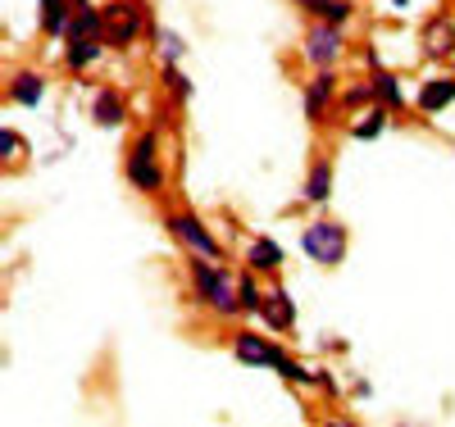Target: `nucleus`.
I'll return each mask as SVG.
<instances>
[{"label": "nucleus", "instance_id": "nucleus-27", "mask_svg": "<svg viewBox=\"0 0 455 427\" xmlns=\"http://www.w3.org/2000/svg\"><path fill=\"white\" fill-rule=\"evenodd\" d=\"M392 5H410V0H392Z\"/></svg>", "mask_w": 455, "mask_h": 427}, {"label": "nucleus", "instance_id": "nucleus-5", "mask_svg": "<svg viewBox=\"0 0 455 427\" xmlns=\"http://www.w3.org/2000/svg\"><path fill=\"white\" fill-rule=\"evenodd\" d=\"M169 227H173V237H178L182 246H192L201 259H219V241L210 237V232H205L192 214H173V218H169Z\"/></svg>", "mask_w": 455, "mask_h": 427}, {"label": "nucleus", "instance_id": "nucleus-28", "mask_svg": "<svg viewBox=\"0 0 455 427\" xmlns=\"http://www.w3.org/2000/svg\"><path fill=\"white\" fill-rule=\"evenodd\" d=\"M78 5H87V0H78Z\"/></svg>", "mask_w": 455, "mask_h": 427}, {"label": "nucleus", "instance_id": "nucleus-8", "mask_svg": "<svg viewBox=\"0 0 455 427\" xmlns=\"http://www.w3.org/2000/svg\"><path fill=\"white\" fill-rule=\"evenodd\" d=\"M264 323L269 328H278V332H287L291 323H296V309H291V300H287V291H269V300H264Z\"/></svg>", "mask_w": 455, "mask_h": 427}, {"label": "nucleus", "instance_id": "nucleus-12", "mask_svg": "<svg viewBox=\"0 0 455 427\" xmlns=\"http://www.w3.org/2000/svg\"><path fill=\"white\" fill-rule=\"evenodd\" d=\"M92 119H96L100 128H119V123H124V100H119V91H100Z\"/></svg>", "mask_w": 455, "mask_h": 427}, {"label": "nucleus", "instance_id": "nucleus-18", "mask_svg": "<svg viewBox=\"0 0 455 427\" xmlns=\"http://www.w3.org/2000/svg\"><path fill=\"white\" fill-rule=\"evenodd\" d=\"M96 55H100V36H78L68 46V68H87V64H96Z\"/></svg>", "mask_w": 455, "mask_h": 427}, {"label": "nucleus", "instance_id": "nucleus-26", "mask_svg": "<svg viewBox=\"0 0 455 427\" xmlns=\"http://www.w3.org/2000/svg\"><path fill=\"white\" fill-rule=\"evenodd\" d=\"M369 96H373V87H351V91H347V105H364Z\"/></svg>", "mask_w": 455, "mask_h": 427}, {"label": "nucleus", "instance_id": "nucleus-4", "mask_svg": "<svg viewBox=\"0 0 455 427\" xmlns=\"http://www.w3.org/2000/svg\"><path fill=\"white\" fill-rule=\"evenodd\" d=\"M306 59L319 64V68H332L341 59V32L337 23H315L310 36H306Z\"/></svg>", "mask_w": 455, "mask_h": 427}, {"label": "nucleus", "instance_id": "nucleus-2", "mask_svg": "<svg viewBox=\"0 0 455 427\" xmlns=\"http://www.w3.org/2000/svg\"><path fill=\"white\" fill-rule=\"evenodd\" d=\"M300 250H306L315 264H341V255H347V227L341 223H310L306 237H300Z\"/></svg>", "mask_w": 455, "mask_h": 427}, {"label": "nucleus", "instance_id": "nucleus-16", "mask_svg": "<svg viewBox=\"0 0 455 427\" xmlns=\"http://www.w3.org/2000/svg\"><path fill=\"white\" fill-rule=\"evenodd\" d=\"M68 5L64 0H42V28L51 32V36H60V32H68Z\"/></svg>", "mask_w": 455, "mask_h": 427}, {"label": "nucleus", "instance_id": "nucleus-7", "mask_svg": "<svg viewBox=\"0 0 455 427\" xmlns=\"http://www.w3.org/2000/svg\"><path fill=\"white\" fill-rule=\"evenodd\" d=\"M233 351H237L242 364H278V360H283L278 345H274V341H264V336H255V332H237Z\"/></svg>", "mask_w": 455, "mask_h": 427}, {"label": "nucleus", "instance_id": "nucleus-24", "mask_svg": "<svg viewBox=\"0 0 455 427\" xmlns=\"http://www.w3.org/2000/svg\"><path fill=\"white\" fill-rule=\"evenodd\" d=\"M237 296H242V309H251V314H259V309H264V300H259V291H255V282H251V278L237 287Z\"/></svg>", "mask_w": 455, "mask_h": 427}, {"label": "nucleus", "instance_id": "nucleus-10", "mask_svg": "<svg viewBox=\"0 0 455 427\" xmlns=\"http://www.w3.org/2000/svg\"><path fill=\"white\" fill-rule=\"evenodd\" d=\"M455 100V77H433V83L419 91V109L424 114H437L442 105H451Z\"/></svg>", "mask_w": 455, "mask_h": 427}, {"label": "nucleus", "instance_id": "nucleus-11", "mask_svg": "<svg viewBox=\"0 0 455 427\" xmlns=\"http://www.w3.org/2000/svg\"><path fill=\"white\" fill-rule=\"evenodd\" d=\"M332 91H337V83H332V73L323 68L310 83V91H306V114H310V119H323V105L332 100Z\"/></svg>", "mask_w": 455, "mask_h": 427}, {"label": "nucleus", "instance_id": "nucleus-1", "mask_svg": "<svg viewBox=\"0 0 455 427\" xmlns=\"http://www.w3.org/2000/svg\"><path fill=\"white\" fill-rule=\"evenodd\" d=\"M192 282L201 291V300H210L219 314H237L242 309V296H237V282L228 278V268H214V264H192Z\"/></svg>", "mask_w": 455, "mask_h": 427}, {"label": "nucleus", "instance_id": "nucleus-6", "mask_svg": "<svg viewBox=\"0 0 455 427\" xmlns=\"http://www.w3.org/2000/svg\"><path fill=\"white\" fill-rule=\"evenodd\" d=\"M105 23H109V36H114V42L128 46L132 36H137V28H141V10H137V5H128V0H124V5L114 0V5L105 10Z\"/></svg>", "mask_w": 455, "mask_h": 427}, {"label": "nucleus", "instance_id": "nucleus-13", "mask_svg": "<svg viewBox=\"0 0 455 427\" xmlns=\"http://www.w3.org/2000/svg\"><path fill=\"white\" fill-rule=\"evenodd\" d=\"M424 46H428V55H446V51H455V28H451L446 19H433L428 32H424Z\"/></svg>", "mask_w": 455, "mask_h": 427}, {"label": "nucleus", "instance_id": "nucleus-19", "mask_svg": "<svg viewBox=\"0 0 455 427\" xmlns=\"http://www.w3.org/2000/svg\"><path fill=\"white\" fill-rule=\"evenodd\" d=\"M42 91L46 87H42V77H36V73H19L14 77V100L19 105H42Z\"/></svg>", "mask_w": 455, "mask_h": 427}, {"label": "nucleus", "instance_id": "nucleus-3", "mask_svg": "<svg viewBox=\"0 0 455 427\" xmlns=\"http://www.w3.org/2000/svg\"><path fill=\"white\" fill-rule=\"evenodd\" d=\"M128 178H132V186H141V191H160V186H164V173H160V164H156V132H141V137H137L132 160H128Z\"/></svg>", "mask_w": 455, "mask_h": 427}, {"label": "nucleus", "instance_id": "nucleus-23", "mask_svg": "<svg viewBox=\"0 0 455 427\" xmlns=\"http://www.w3.org/2000/svg\"><path fill=\"white\" fill-rule=\"evenodd\" d=\"M164 83L173 87V96H178V100H187V96H192V83H187V77H182V73H178L173 64L164 68Z\"/></svg>", "mask_w": 455, "mask_h": 427}, {"label": "nucleus", "instance_id": "nucleus-21", "mask_svg": "<svg viewBox=\"0 0 455 427\" xmlns=\"http://www.w3.org/2000/svg\"><path fill=\"white\" fill-rule=\"evenodd\" d=\"M387 128V105H378L373 114H364V123H355L351 132L360 137V141H369V137H378V132H383Z\"/></svg>", "mask_w": 455, "mask_h": 427}, {"label": "nucleus", "instance_id": "nucleus-22", "mask_svg": "<svg viewBox=\"0 0 455 427\" xmlns=\"http://www.w3.org/2000/svg\"><path fill=\"white\" fill-rule=\"evenodd\" d=\"M160 55H164L169 64H178V59L187 55V46H182V36H178V32H160Z\"/></svg>", "mask_w": 455, "mask_h": 427}, {"label": "nucleus", "instance_id": "nucleus-17", "mask_svg": "<svg viewBox=\"0 0 455 427\" xmlns=\"http://www.w3.org/2000/svg\"><path fill=\"white\" fill-rule=\"evenodd\" d=\"M278 264H283V250L274 241H255L251 246V268H255V273H274Z\"/></svg>", "mask_w": 455, "mask_h": 427}, {"label": "nucleus", "instance_id": "nucleus-15", "mask_svg": "<svg viewBox=\"0 0 455 427\" xmlns=\"http://www.w3.org/2000/svg\"><path fill=\"white\" fill-rule=\"evenodd\" d=\"M105 32V14H96V10H78V14H73V23H68V36H73V42H78V36H100Z\"/></svg>", "mask_w": 455, "mask_h": 427}, {"label": "nucleus", "instance_id": "nucleus-25", "mask_svg": "<svg viewBox=\"0 0 455 427\" xmlns=\"http://www.w3.org/2000/svg\"><path fill=\"white\" fill-rule=\"evenodd\" d=\"M14 150H19V137H14V132L5 128V132H0V154H5V160H10Z\"/></svg>", "mask_w": 455, "mask_h": 427}, {"label": "nucleus", "instance_id": "nucleus-20", "mask_svg": "<svg viewBox=\"0 0 455 427\" xmlns=\"http://www.w3.org/2000/svg\"><path fill=\"white\" fill-rule=\"evenodd\" d=\"M328 186H332V169H328V164H315V169H310V182H306V201L323 205V201H328Z\"/></svg>", "mask_w": 455, "mask_h": 427}, {"label": "nucleus", "instance_id": "nucleus-14", "mask_svg": "<svg viewBox=\"0 0 455 427\" xmlns=\"http://www.w3.org/2000/svg\"><path fill=\"white\" fill-rule=\"evenodd\" d=\"M369 87H373V96H378V100H383L387 109H396V105H405V96H401V83H396V77H392V73H383V68H373V83H369Z\"/></svg>", "mask_w": 455, "mask_h": 427}, {"label": "nucleus", "instance_id": "nucleus-9", "mask_svg": "<svg viewBox=\"0 0 455 427\" xmlns=\"http://www.w3.org/2000/svg\"><path fill=\"white\" fill-rule=\"evenodd\" d=\"M296 5L310 10L319 23H337V28L351 19V0H296Z\"/></svg>", "mask_w": 455, "mask_h": 427}]
</instances>
